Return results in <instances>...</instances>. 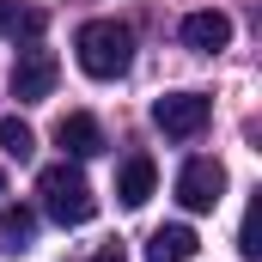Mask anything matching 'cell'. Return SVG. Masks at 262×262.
I'll return each mask as SVG.
<instances>
[{"instance_id":"cell-11","label":"cell","mask_w":262,"mask_h":262,"mask_svg":"<svg viewBox=\"0 0 262 262\" xmlns=\"http://www.w3.org/2000/svg\"><path fill=\"white\" fill-rule=\"evenodd\" d=\"M31 244H37V213L12 201V207L0 213V250H6V256H25Z\"/></svg>"},{"instance_id":"cell-12","label":"cell","mask_w":262,"mask_h":262,"mask_svg":"<svg viewBox=\"0 0 262 262\" xmlns=\"http://www.w3.org/2000/svg\"><path fill=\"white\" fill-rule=\"evenodd\" d=\"M0 152L6 159H37V134H31V122H18V116H0Z\"/></svg>"},{"instance_id":"cell-14","label":"cell","mask_w":262,"mask_h":262,"mask_svg":"<svg viewBox=\"0 0 262 262\" xmlns=\"http://www.w3.org/2000/svg\"><path fill=\"white\" fill-rule=\"evenodd\" d=\"M0 189H6V177H0Z\"/></svg>"},{"instance_id":"cell-3","label":"cell","mask_w":262,"mask_h":262,"mask_svg":"<svg viewBox=\"0 0 262 262\" xmlns=\"http://www.w3.org/2000/svg\"><path fill=\"white\" fill-rule=\"evenodd\" d=\"M207 116H213V104L201 98V92H165L159 104H152V128L165 134V140H195L207 128Z\"/></svg>"},{"instance_id":"cell-9","label":"cell","mask_w":262,"mask_h":262,"mask_svg":"<svg viewBox=\"0 0 262 262\" xmlns=\"http://www.w3.org/2000/svg\"><path fill=\"white\" fill-rule=\"evenodd\" d=\"M43 31H49V12H43V6H31V0H0V37L37 43Z\"/></svg>"},{"instance_id":"cell-5","label":"cell","mask_w":262,"mask_h":262,"mask_svg":"<svg viewBox=\"0 0 262 262\" xmlns=\"http://www.w3.org/2000/svg\"><path fill=\"white\" fill-rule=\"evenodd\" d=\"M226 195V171H220V159H189L183 171H177V201L189 207V213H213Z\"/></svg>"},{"instance_id":"cell-2","label":"cell","mask_w":262,"mask_h":262,"mask_svg":"<svg viewBox=\"0 0 262 262\" xmlns=\"http://www.w3.org/2000/svg\"><path fill=\"white\" fill-rule=\"evenodd\" d=\"M37 195H43V213H49L55 226H85V220L98 213V195H92V183H85V171H79L73 159H61V165H43Z\"/></svg>"},{"instance_id":"cell-4","label":"cell","mask_w":262,"mask_h":262,"mask_svg":"<svg viewBox=\"0 0 262 262\" xmlns=\"http://www.w3.org/2000/svg\"><path fill=\"white\" fill-rule=\"evenodd\" d=\"M55 79H61V61H55L49 49H37V43L18 49V61H12V98H18V104H43V98L55 92Z\"/></svg>"},{"instance_id":"cell-13","label":"cell","mask_w":262,"mask_h":262,"mask_svg":"<svg viewBox=\"0 0 262 262\" xmlns=\"http://www.w3.org/2000/svg\"><path fill=\"white\" fill-rule=\"evenodd\" d=\"M98 262H122V250H116V244H104V256H98Z\"/></svg>"},{"instance_id":"cell-7","label":"cell","mask_w":262,"mask_h":262,"mask_svg":"<svg viewBox=\"0 0 262 262\" xmlns=\"http://www.w3.org/2000/svg\"><path fill=\"white\" fill-rule=\"evenodd\" d=\"M226 43H232V18H226V12L207 6V12H189V18H183V49H195V55H220Z\"/></svg>"},{"instance_id":"cell-10","label":"cell","mask_w":262,"mask_h":262,"mask_svg":"<svg viewBox=\"0 0 262 262\" xmlns=\"http://www.w3.org/2000/svg\"><path fill=\"white\" fill-rule=\"evenodd\" d=\"M201 250V238L189 226H159L152 238H146V262H189Z\"/></svg>"},{"instance_id":"cell-6","label":"cell","mask_w":262,"mask_h":262,"mask_svg":"<svg viewBox=\"0 0 262 262\" xmlns=\"http://www.w3.org/2000/svg\"><path fill=\"white\" fill-rule=\"evenodd\" d=\"M55 146H61V159H98L104 152V128H98V116H85V110H67L61 122H55Z\"/></svg>"},{"instance_id":"cell-1","label":"cell","mask_w":262,"mask_h":262,"mask_svg":"<svg viewBox=\"0 0 262 262\" xmlns=\"http://www.w3.org/2000/svg\"><path fill=\"white\" fill-rule=\"evenodd\" d=\"M73 55L92 79H122L134 67V31L122 18H85L79 37H73Z\"/></svg>"},{"instance_id":"cell-8","label":"cell","mask_w":262,"mask_h":262,"mask_svg":"<svg viewBox=\"0 0 262 262\" xmlns=\"http://www.w3.org/2000/svg\"><path fill=\"white\" fill-rule=\"evenodd\" d=\"M152 189H159V165H152L146 152L122 159V171H116V201H122V207H146Z\"/></svg>"}]
</instances>
